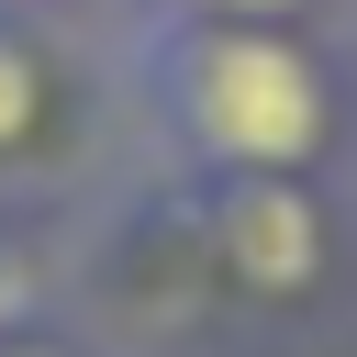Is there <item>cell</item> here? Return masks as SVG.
<instances>
[{
  "label": "cell",
  "instance_id": "4",
  "mask_svg": "<svg viewBox=\"0 0 357 357\" xmlns=\"http://www.w3.org/2000/svg\"><path fill=\"white\" fill-rule=\"evenodd\" d=\"M22 11H33V22H56V33H78V45L112 67V56H123V45L167 11V0H22Z\"/></svg>",
  "mask_w": 357,
  "mask_h": 357
},
{
  "label": "cell",
  "instance_id": "5",
  "mask_svg": "<svg viewBox=\"0 0 357 357\" xmlns=\"http://www.w3.org/2000/svg\"><path fill=\"white\" fill-rule=\"evenodd\" d=\"M0 357H89V346H78L67 324H33V312H11V324H0Z\"/></svg>",
  "mask_w": 357,
  "mask_h": 357
},
{
  "label": "cell",
  "instance_id": "7",
  "mask_svg": "<svg viewBox=\"0 0 357 357\" xmlns=\"http://www.w3.org/2000/svg\"><path fill=\"white\" fill-rule=\"evenodd\" d=\"M0 324H11V312H0Z\"/></svg>",
  "mask_w": 357,
  "mask_h": 357
},
{
  "label": "cell",
  "instance_id": "1",
  "mask_svg": "<svg viewBox=\"0 0 357 357\" xmlns=\"http://www.w3.org/2000/svg\"><path fill=\"white\" fill-rule=\"evenodd\" d=\"M112 89L156 134L167 178H312L346 145V78L301 22H223V11H156Z\"/></svg>",
  "mask_w": 357,
  "mask_h": 357
},
{
  "label": "cell",
  "instance_id": "2",
  "mask_svg": "<svg viewBox=\"0 0 357 357\" xmlns=\"http://www.w3.org/2000/svg\"><path fill=\"white\" fill-rule=\"evenodd\" d=\"M178 201H190L212 279L257 312H312L346 268V234L312 178H178Z\"/></svg>",
  "mask_w": 357,
  "mask_h": 357
},
{
  "label": "cell",
  "instance_id": "6",
  "mask_svg": "<svg viewBox=\"0 0 357 357\" xmlns=\"http://www.w3.org/2000/svg\"><path fill=\"white\" fill-rule=\"evenodd\" d=\"M178 11H223V22H301L312 0H178Z\"/></svg>",
  "mask_w": 357,
  "mask_h": 357
},
{
  "label": "cell",
  "instance_id": "3",
  "mask_svg": "<svg viewBox=\"0 0 357 357\" xmlns=\"http://www.w3.org/2000/svg\"><path fill=\"white\" fill-rule=\"evenodd\" d=\"M100 89H112V67L78 33L33 22L22 0H0V190H78Z\"/></svg>",
  "mask_w": 357,
  "mask_h": 357
}]
</instances>
